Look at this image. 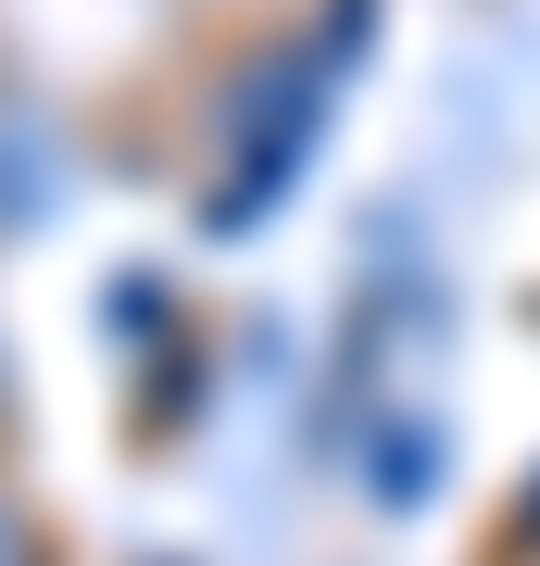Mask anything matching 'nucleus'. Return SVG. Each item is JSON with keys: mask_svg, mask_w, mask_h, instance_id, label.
<instances>
[{"mask_svg": "<svg viewBox=\"0 0 540 566\" xmlns=\"http://www.w3.org/2000/svg\"><path fill=\"white\" fill-rule=\"evenodd\" d=\"M0 566H51V528H39V516H25V504H13V491H0Z\"/></svg>", "mask_w": 540, "mask_h": 566, "instance_id": "1", "label": "nucleus"}]
</instances>
